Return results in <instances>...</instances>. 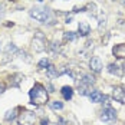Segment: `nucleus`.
<instances>
[{
	"mask_svg": "<svg viewBox=\"0 0 125 125\" xmlns=\"http://www.w3.org/2000/svg\"><path fill=\"white\" fill-rule=\"evenodd\" d=\"M48 89H49V92H55V91H53V86H52V85H49V86H48Z\"/></svg>",
	"mask_w": 125,
	"mask_h": 125,
	"instance_id": "obj_26",
	"label": "nucleus"
},
{
	"mask_svg": "<svg viewBox=\"0 0 125 125\" xmlns=\"http://www.w3.org/2000/svg\"><path fill=\"white\" fill-rule=\"evenodd\" d=\"M0 13H1V6H0Z\"/></svg>",
	"mask_w": 125,
	"mask_h": 125,
	"instance_id": "obj_28",
	"label": "nucleus"
},
{
	"mask_svg": "<svg viewBox=\"0 0 125 125\" xmlns=\"http://www.w3.org/2000/svg\"><path fill=\"white\" fill-rule=\"evenodd\" d=\"M20 109H22L20 106H16V108H13V109H10V111H7V112H6V115H4V119H6V121H9V122H10V121H13V119L16 118V115H17V112H19Z\"/></svg>",
	"mask_w": 125,
	"mask_h": 125,
	"instance_id": "obj_13",
	"label": "nucleus"
},
{
	"mask_svg": "<svg viewBox=\"0 0 125 125\" xmlns=\"http://www.w3.org/2000/svg\"><path fill=\"white\" fill-rule=\"evenodd\" d=\"M76 38H78V35L75 32H65L63 33V40L65 42H73V40H76Z\"/></svg>",
	"mask_w": 125,
	"mask_h": 125,
	"instance_id": "obj_16",
	"label": "nucleus"
},
{
	"mask_svg": "<svg viewBox=\"0 0 125 125\" xmlns=\"http://www.w3.org/2000/svg\"><path fill=\"white\" fill-rule=\"evenodd\" d=\"M89 68H91V71H92V72L99 73L101 71H102V61H101L98 56L91 58V61H89Z\"/></svg>",
	"mask_w": 125,
	"mask_h": 125,
	"instance_id": "obj_7",
	"label": "nucleus"
},
{
	"mask_svg": "<svg viewBox=\"0 0 125 125\" xmlns=\"http://www.w3.org/2000/svg\"><path fill=\"white\" fill-rule=\"evenodd\" d=\"M4 88H6L4 83H0V94H3V92H4Z\"/></svg>",
	"mask_w": 125,
	"mask_h": 125,
	"instance_id": "obj_23",
	"label": "nucleus"
},
{
	"mask_svg": "<svg viewBox=\"0 0 125 125\" xmlns=\"http://www.w3.org/2000/svg\"><path fill=\"white\" fill-rule=\"evenodd\" d=\"M112 98L119 104H125V88L124 86H114Z\"/></svg>",
	"mask_w": 125,
	"mask_h": 125,
	"instance_id": "obj_6",
	"label": "nucleus"
},
{
	"mask_svg": "<svg viewBox=\"0 0 125 125\" xmlns=\"http://www.w3.org/2000/svg\"><path fill=\"white\" fill-rule=\"evenodd\" d=\"M61 92H62L63 99H66V101L72 99V96H73V89H72L71 86H63Z\"/></svg>",
	"mask_w": 125,
	"mask_h": 125,
	"instance_id": "obj_15",
	"label": "nucleus"
},
{
	"mask_svg": "<svg viewBox=\"0 0 125 125\" xmlns=\"http://www.w3.org/2000/svg\"><path fill=\"white\" fill-rule=\"evenodd\" d=\"M22 79H25V76L22 75V73H16V75L13 76V82H12V85L13 86H17L19 83H20V81Z\"/></svg>",
	"mask_w": 125,
	"mask_h": 125,
	"instance_id": "obj_19",
	"label": "nucleus"
},
{
	"mask_svg": "<svg viewBox=\"0 0 125 125\" xmlns=\"http://www.w3.org/2000/svg\"><path fill=\"white\" fill-rule=\"evenodd\" d=\"M32 46H33V49L35 52H42V50L46 49V39L45 36L42 35V32H36V36L33 39V42H32Z\"/></svg>",
	"mask_w": 125,
	"mask_h": 125,
	"instance_id": "obj_5",
	"label": "nucleus"
},
{
	"mask_svg": "<svg viewBox=\"0 0 125 125\" xmlns=\"http://www.w3.org/2000/svg\"><path fill=\"white\" fill-rule=\"evenodd\" d=\"M49 124V121H48V119H45V118H43V119H42V125H48Z\"/></svg>",
	"mask_w": 125,
	"mask_h": 125,
	"instance_id": "obj_25",
	"label": "nucleus"
},
{
	"mask_svg": "<svg viewBox=\"0 0 125 125\" xmlns=\"http://www.w3.org/2000/svg\"><path fill=\"white\" fill-rule=\"evenodd\" d=\"M78 32H79V35L81 36H88L89 35V32H91V27L88 25V22H79V25H78Z\"/></svg>",
	"mask_w": 125,
	"mask_h": 125,
	"instance_id": "obj_10",
	"label": "nucleus"
},
{
	"mask_svg": "<svg viewBox=\"0 0 125 125\" xmlns=\"http://www.w3.org/2000/svg\"><path fill=\"white\" fill-rule=\"evenodd\" d=\"M29 96H30V104L35 106L45 105L49 99V94L42 83H35V86L29 91Z\"/></svg>",
	"mask_w": 125,
	"mask_h": 125,
	"instance_id": "obj_1",
	"label": "nucleus"
},
{
	"mask_svg": "<svg viewBox=\"0 0 125 125\" xmlns=\"http://www.w3.org/2000/svg\"><path fill=\"white\" fill-rule=\"evenodd\" d=\"M49 106L53 111H61V109H63V102H61V101H52V102H49Z\"/></svg>",
	"mask_w": 125,
	"mask_h": 125,
	"instance_id": "obj_17",
	"label": "nucleus"
},
{
	"mask_svg": "<svg viewBox=\"0 0 125 125\" xmlns=\"http://www.w3.org/2000/svg\"><path fill=\"white\" fill-rule=\"evenodd\" d=\"M115 119H116V111L109 105V102H106L105 108L101 112V121H104V122H114Z\"/></svg>",
	"mask_w": 125,
	"mask_h": 125,
	"instance_id": "obj_3",
	"label": "nucleus"
},
{
	"mask_svg": "<svg viewBox=\"0 0 125 125\" xmlns=\"http://www.w3.org/2000/svg\"><path fill=\"white\" fill-rule=\"evenodd\" d=\"M36 114L32 111H23L19 115V125H35Z\"/></svg>",
	"mask_w": 125,
	"mask_h": 125,
	"instance_id": "obj_4",
	"label": "nucleus"
},
{
	"mask_svg": "<svg viewBox=\"0 0 125 125\" xmlns=\"http://www.w3.org/2000/svg\"><path fill=\"white\" fill-rule=\"evenodd\" d=\"M12 1H14V0H12Z\"/></svg>",
	"mask_w": 125,
	"mask_h": 125,
	"instance_id": "obj_31",
	"label": "nucleus"
},
{
	"mask_svg": "<svg viewBox=\"0 0 125 125\" xmlns=\"http://www.w3.org/2000/svg\"><path fill=\"white\" fill-rule=\"evenodd\" d=\"M65 22H66V23H71V22H72V16H68V17H66V20H65Z\"/></svg>",
	"mask_w": 125,
	"mask_h": 125,
	"instance_id": "obj_24",
	"label": "nucleus"
},
{
	"mask_svg": "<svg viewBox=\"0 0 125 125\" xmlns=\"http://www.w3.org/2000/svg\"><path fill=\"white\" fill-rule=\"evenodd\" d=\"M112 53H114V56L118 58V59H125V43L116 45L112 49Z\"/></svg>",
	"mask_w": 125,
	"mask_h": 125,
	"instance_id": "obj_9",
	"label": "nucleus"
},
{
	"mask_svg": "<svg viewBox=\"0 0 125 125\" xmlns=\"http://www.w3.org/2000/svg\"><path fill=\"white\" fill-rule=\"evenodd\" d=\"M46 75H48V78H50V79L58 78V76H59V71H58V68H55L53 65H49V66L46 68Z\"/></svg>",
	"mask_w": 125,
	"mask_h": 125,
	"instance_id": "obj_14",
	"label": "nucleus"
},
{
	"mask_svg": "<svg viewBox=\"0 0 125 125\" xmlns=\"http://www.w3.org/2000/svg\"><path fill=\"white\" fill-rule=\"evenodd\" d=\"M105 25H106V14L102 13V14L99 16V23H98V26H99V29H102Z\"/></svg>",
	"mask_w": 125,
	"mask_h": 125,
	"instance_id": "obj_21",
	"label": "nucleus"
},
{
	"mask_svg": "<svg viewBox=\"0 0 125 125\" xmlns=\"http://www.w3.org/2000/svg\"><path fill=\"white\" fill-rule=\"evenodd\" d=\"M49 49L52 53H59V50H61V45H59V42H52L49 45Z\"/></svg>",
	"mask_w": 125,
	"mask_h": 125,
	"instance_id": "obj_18",
	"label": "nucleus"
},
{
	"mask_svg": "<svg viewBox=\"0 0 125 125\" xmlns=\"http://www.w3.org/2000/svg\"><path fill=\"white\" fill-rule=\"evenodd\" d=\"M29 14H30L32 19L38 20V22H40V23H46V22L50 19L49 9H45V7H33V9L29 12Z\"/></svg>",
	"mask_w": 125,
	"mask_h": 125,
	"instance_id": "obj_2",
	"label": "nucleus"
},
{
	"mask_svg": "<svg viewBox=\"0 0 125 125\" xmlns=\"http://www.w3.org/2000/svg\"><path fill=\"white\" fill-rule=\"evenodd\" d=\"M38 1H43V0H38Z\"/></svg>",
	"mask_w": 125,
	"mask_h": 125,
	"instance_id": "obj_30",
	"label": "nucleus"
},
{
	"mask_svg": "<svg viewBox=\"0 0 125 125\" xmlns=\"http://www.w3.org/2000/svg\"><path fill=\"white\" fill-rule=\"evenodd\" d=\"M6 50H7L9 53H10V52H12V53H16V52H17V48H16L13 43H9V45H7V49H6Z\"/></svg>",
	"mask_w": 125,
	"mask_h": 125,
	"instance_id": "obj_22",
	"label": "nucleus"
},
{
	"mask_svg": "<svg viewBox=\"0 0 125 125\" xmlns=\"http://www.w3.org/2000/svg\"><path fill=\"white\" fill-rule=\"evenodd\" d=\"M49 65H50V62H49V59H48V58H43V59H42V61L38 63L39 69H46Z\"/></svg>",
	"mask_w": 125,
	"mask_h": 125,
	"instance_id": "obj_20",
	"label": "nucleus"
},
{
	"mask_svg": "<svg viewBox=\"0 0 125 125\" xmlns=\"http://www.w3.org/2000/svg\"><path fill=\"white\" fill-rule=\"evenodd\" d=\"M108 72H109L111 75H116V76L122 75V69H121V66L116 65V63H111V65H108Z\"/></svg>",
	"mask_w": 125,
	"mask_h": 125,
	"instance_id": "obj_12",
	"label": "nucleus"
},
{
	"mask_svg": "<svg viewBox=\"0 0 125 125\" xmlns=\"http://www.w3.org/2000/svg\"><path fill=\"white\" fill-rule=\"evenodd\" d=\"M88 96H89L91 102H102V101H106V99H108L105 95H102V94H101L98 89H94V91H91V92L88 94Z\"/></svg>",
	"mask_w": 125,
	"mask_h": 125,
	"instance_id": "obj_8",
	"label": "nucleus"
},
{
	"mask_svg": "<svg viewBox=\"0 0 125 125\" xmlns=\"http://www.w3.org/2000/svg\"><path fill=\"white\" fill-rule=\"evenodd\" d=\"M124 72H125V65H124Z\"/></svg>",
	"mask_w": 125,
	"mask_h": 125,
	"instance_id": "obj_29",
	"label": "nucleus"
},
{
	"mask_svg": "<svg viewBox=\"0 0 125 125\" xmlns=\"http://www.w3.org/2000/svg\"><path fill=\"white\" fill-rule=\"evenodd\" d=\"M95 83V78L92 75H83L82 76V79H81V83L79 85H82V86H92Z\"/></svg>",
	"mask_w": 125,
	"mask_h": 125,
	"instance_id": "obj_11",
	"label": "nucleus"
},
{
	"mask_svg": "<svg viewBox=\"0 0 125 125\" xmlns=\"http://www.w3.org/2000/svg\"><path fill=\"white\" fill-rule=\"evenodd\" d=\"M119 3H121L122 6H125V0H119Z\"/></svg>",
	"mask_w": 125,
	"mask_h": 125,
	"instance_id": "obj_27",
	"label": "nucleus"
}]
</instances>
